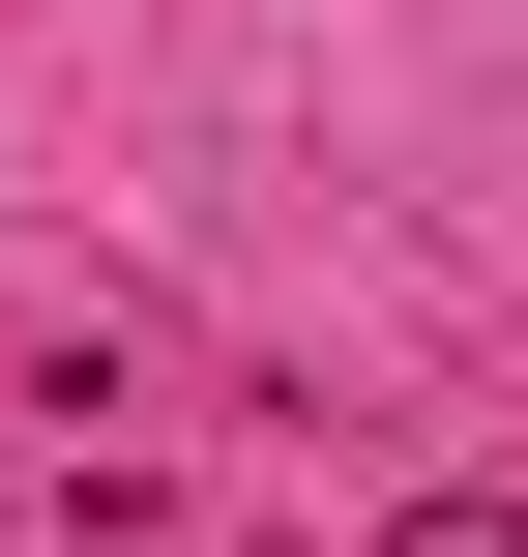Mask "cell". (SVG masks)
<instances>
[{"instance_id": "cell-1", "label": "cell", "mask_w": 528, "mask_h": 557, "mask_svg": "<svg viewBox=\"0 0 528 557\" xmlns=\"http://www.w3.org/2000/svg\"><path fill=\"white\" fill-rule=\"evenodd\" d=\"M382 557H528V470H470V499H412Z\"/></svg>"}]
</instances>
